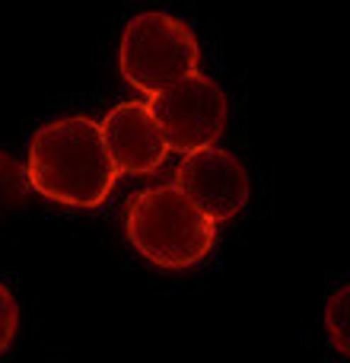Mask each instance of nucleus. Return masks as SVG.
I'll return each mask as SVG.
<instances>
[{"label":"nucleus","mask_w":350,"mask_h":363,"mask_svg":"<svg viewBox=\"0 0 350 363\" xmlns=\"http://www.w3.org/2000/svg\"><path fill=\"white\" fill-rule=\"evenodd\" d=\"M99 131L118 176L121 172H131V176L157 172L163 166L166 153H169V144H166L147 102H121V106H115L99 121Z\"/></svg>","instance_id":"obj_6"},{"label":"nucleus","mask_w":350,"mask_h":363,"mask_svg":"<svg viewBox=\"0 0 350 363\" xmlns=\"http://www.w3.org/2000/svg\"><path fill=\"white\" fill-rule=\"evenodd\" d=\"M325 332L338 354L350 360V284L338 287L325 303Z\"/></svg>","instance_id":"obj_8"},{"label":"nucleus","mask_w":350,"mask_h":363,"mask_svg":"<svg viewBox=\"0 0 350 363\" xmlns=\"http://www.w3.org/2000/svg\"><path fill=\"white\" fill-rule=\"evenodd\" d=\"M147 106H150L169 150L179 153L217 147V140L226 131V118H230L226 93L201 70L172 83L163 93L150 96Z\"/></svg>","instance_id":"obj_4"},{"label":"nucleus","mask_w":350,"mask_h":363,"mask_svg":"<svg viewBox=\"0 0 350 363\" xmlns=\"http://www.w3.org/2000/svg\"><path fill=\"white\" fill-rule=\"evenodd\" d=\"M175 188L213 223L232 220L249 204V169L223 147L185 153L175 172Z\"/></svg>","instance_id":"obj_5"},{"label":"nucleus","mask_w":350,"mask_h":363,"mask_svg":"<svg viewBox=\"0 0 350 363\" xmlns=\"http://www.w3.org/2000/svg\"><path fill=\"white\" fill-rule=\"evenodd\" d=\"M29 191L32 185L26 166L19 160H13L10 153L0 150V220L10 217L13 211H19L29 201Z\"/></svg>","instance_id":"obj_7"},{"label":"nucleus","mask_w":350,"mask_h":363,"mask_svg":"<svg viewBox=\"0 0 350 363\" xmlns=\"http://www.w3.org/2000/svg\"><path fill=\"white\" fill-rule=\"evenodd\" d=\"M16 328H19V309H16V300H13L10 287L0 284V354L13 345L16 338Z\"/></svg>","instance_id":"obj_9"},{"label":"nucleus","mask_w":350,"mask_h":363,"mask_svg":"<svg viewBox=\"0 0 350 363\" xmlns=\"http://www.w3.org/2000/svg\"><path fill=\"white\" fill-rule=\"evenodd\" d=\"M125 230L131 245L157 268L181 271L204 262L217 242V223L175 185L144 188L128 204Z\"/></svg>","instance_id":"obj_2"},{"label":"nucleus","mask_w":350,"mask_h":363,"mask_svg":"<svg viewBox=\"0 0 350 363\" xmlns=\"http://www.w3.org/2000/svg\"><path fill=\"white\" fill-rule=\"evenodd\" d=\"M26 172L42 198L67 207H99L118 182L99 121L86 115H64L38 128Z\"/></svg>","instance_id":"obj_1"},{"label":"nucleus","mask_w":350,"mask_h":363,"mask_svg":"<svg viewBox=\"0 0 350 363\" xmlns=\"http://www.w3.org/2000/svg\"><path fill=\"white\" fill-rule=\"evenodd\" d=\"M198 64L201 48L194 32L163 10L137 13L121 32V77L147 96H157L172 83L198 74Z\"/></svg>","instance_id":"obj_3"}]
</instances>
